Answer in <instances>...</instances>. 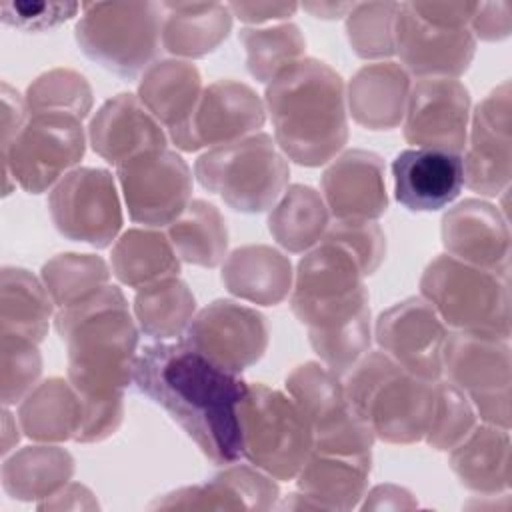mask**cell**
Instances as JSON below:
<instances>
[{"label": "cell", "mask_w": 512, "mask_h": 512, "mask_svg": "<svg viewBox=\"0 0 512 512\" xmlns=\"http://www.w3.org/2000/svg\"><path fill=\"white\" fill-rule=\"evenodd\" d=\"M132 382L196 442L214 464L242 458L238 408L248 384L204 356L186 340L144 346L134 362Z\"/></svg>", "instance_id": "6da1fadb"}, {"label": "cell", "mask_w": 512, "mask_h": 512, "mask_svg": "<svg viewBox=\"0 0 512 512\" xmlns=\"http://www.w3.org/2000/svg\"><path fill=\"white\" fill-rule=\"evenodd\" d=\"M274 142L302 166L330 162L348 140L346 90L340 74L314 58H300L266 86Z\"/></svg>", "instance_id": "7a4b0ae2"}, {"label": "cell", "mask_w": 512, "mask_h": 512, "mask_svg": "<svg viewBox=\"0 0 512 512\" xmlns=\"http://www.w3.org/2000/svg\"><path fill=\"white\" fill-rule=\"evenodd\" d=\"M54 326L68 348V380L84 400L124 396L132 382L138 330L118 286L58 308Z\"/></svg>", "instance_id": "3957f363"}, {"label": "cell", "mask_w": 512, "mask_h": 512, "mask_svg": "<svg viewBox=\"0 0 512 512\" xmlns=\"http://www.w3.org/2000/svg\"><path fill=\"white\" fill-rule=\"evenodd\" d=\"M340 378L348 402L376 438L390 444L424 438L432 416L434 382L414 376L382 350H368Z\"/></svg>", "instance_id": "277c9868"}, {"label": "cell", "mask_w": 512, "mask_h": 512, "mask_svg": "<svg viewBox=\"0 0 512 512\" xmlns=\"http://www.w3.org/2000/svg\"><path fill=\"white\" fill-rule=\"evenodd\" d=\"M420 292L448 326L510 338V274L440 254L426 266Z\"/></svg>", "instance_id": "5b68a950"}, {"label": "cell", "mask_w": 512, "mask_h": 512, "mask_svg": "<svg viewBox=\"0 0 512 512\" xmlns=\"http://www.w3.org/2000/svg\"><path fill=\"white\" fill-rule=\"evenodd\" d=\"M194 172L202 188L246 214L272 208L290 178L284 154L264 132L210 148L196 160Z\"/></svg>", "instance_id": "8992f818"}, {"label": "cell", "mask_w": 512, "mask_h": 512, "mask_svg": "<svg viewBox=\"0 0 512 512\" xmlns=\"http://www.w3.org/2000/svg\"><path fill=\"white\" fill-rule=\"evenodd\" d=\"M74 36L80 50L120 78L150 66L162 44V4L86 2Z\"/></svg>", "instance_id": "52a82bcc"}, {"label": "cell", "mask_w": 512, "mask_h": 512, "mask_svg": "<svg viewBox=\"0 0 512 512\" xmlns=\"http://www.w3.org/2000/svg\"><path fill=\"white\" fill-rule=\"evenodd\" d=\"M242 456L274 480H292L314 450V434L290 398L266 384H250L238 408Z\"/></svg>", "instance_id": "ba28073f"}, {"label": "cell", "mask_w": 512, "mask_h": 512, "mask_svg": "<svg viewBox=\"0 0 512 512\" xmlns=\"http://www.w3.org/2000/svg\"><path fill=\"white\" fill-rule=\"evenodd\" d=\"M358 260L338 242L322 238L296 268L290 308L308 332L336 328L368 310Z\"/></svg>", "instance_id": "9c48e42d"}, {"label": "cell", "mask_w": 512, "mask_h": 512, "mask_svg": "<svg viewBox=\"0 0 512 512\" xmlns=\"http://www.w3.org/2000/svg\"><path fill=\"white\" fill-rule=\"evenodd\" d=\"M86 150L82 120L66 112L30 114L18 136L2 150V168L28 194L46 192L58 184Z\"/></svg>", "instance_id": "30bf717a"}, {"label": "cell", "mask_w": 512, "mask_h": 512, "mask_svg": "<svg viewBox=\"0 0 512 512\" xmlns=\"http://www.w3.org/2000/svg\"><path fill=\"white\" fill-rule=\"evenodd\" d=\"M442 372L486 424L510 430V338L458 330L446 336Z\"/></svg>", "instance_id": "8fae6325"}, {"label": "cell", "mask_w": 512, "mask_h": 512, "mask_svg": "<svg viewBox=\"0 0 512 512\" xmlns=\"http://www.w3.org/2000/svg\"><path fill=\"white\" fill-rule=\"evenodd\" d=\"M286 390L314 434V450L334 454H368L376 434L346 398L336 372L318 362L296 366L286 378Z\"/></svg>", "instance_id": "7c38bea8"}, {"label": "cell", "mask_w": 512, "mask_h": 512, "mask_svg": "<svg viewBox=\"0 0 512 512\" xmlns=\"http://www.w3.org/2000/svg\"><path fill=\"white\" fill-rule=\"evenodd\" d=\"M48 208L56 230L96 248L112 244L122 228L114 178L102 168H74L50 192Z\"/></svg>", "instance_id": "4fadbf2b"}, {"label": "cell", "mask_w": 512, "mask_h": 512, "mask_svg": "<svg viewBox=\"0 0 512 512\" xmlns=\"http://www.w3.org/2000/svg\"><path fill=\"white\" fill-rule=\"evenodd\" d=\"M116 176L134 222L170 226L188 206L192 172L174 150L144 152L120 166Z\"/></svg>", "instance_id": "5bb4252c"}, {"label": "cell", "mask_w": 512, "mask_h": 512, "mask_svg": "<svg viewBox=\"0 0 512 512\" xmlns=\"http://www.w3.org/2000/svg\"><path fill=\"white\" fill-rule=\"evenodd\" d=\"M264 120V102L248 84L216 80L202 90L188 122L172 130L170 138L176 148L196 152L256 134L264 126Z\"/></svg>", "instance_id": "9a60e30c"}, {"label": "cell", "mask_w": 512, "mask_h": 512, "mask_svg": "<svg viewBox=\"0 0 512 512\" xmlns=\"http://www.w3.org/2000/svg\"><path fill=\"white\" fill-rule=\"evenodd\" d=\"M184 334L190 346L238 374L256 364L268 346L266 318L232 300H214L202 308Z\"/></svg>", "instance_id": "2e32d148"}, {"label": "cell", "mask_w": 512, "mask_h": 512, "mask_svg": "<svg viewBox=\"0 0 512 512\" xmlns=\"http://www.w3.org/2000/svg\"><path fill=\"white\" fill-rule=\"evenodd\" d=\"M382 352L428 382L442 376L446 328L424 298H406L384 310L374 328Z\"/></svg>", "instance_id": "e0dca14e"}, {"label": "cell", "mask_w": 512, "mask_h": 512, "mask_svg": "<svg viewBox=\"0 0 512 512\" xmlns=\"http://www.w3.org/2000/svg\"><path fill=\"white\" fill-rule=\"evenodd\" d=\"M510 82L496 86L474 110L466 154L462 158L464 184L484 196L508 190L512 174L510 138Z\"/></svg>", "instance_id": "ac0fdd59"}, {"label": "cell", "mask_w": 512, "mask_h": 512, "mask_svg": "<svg viewBox=\"0 0 512 512\" xmlns=\"http://www.w3.org/2000/svg\"><path fill=\"white\" fill-rule=\"evenodd\" d=\"M470 92L454 78H420L408 94L404 138L416 148H466Z\"/></svg>", "instance_id": "d6986e66"}, {"label": "cell", "mask_w": 512, "mask_h": 512, "mask_svg": "<svg viewBox=\"0 0 512 512\" xmlns=\"http://www.w3.org/2000/svg\"><path fill=\"white\" fill-rule=\"evenodd\" d=\"M394 50L406 72L456 80L468 70L476 40L468 28H440L424 22L408 2H402L394 26Z\"/></svg>", "instance_id": "ffe728a7"}, {"label": "cell", "mask_w": 512, "mask_h": 512, "mask_svg": "<svg viewBox=\"0 0 512 512\" xmlns=\"http://www.w3.org/2000/svg\"><path fill=\"white\" fill-rule=\"evenodd\" d=\"M442 244L462 262L510 274V232L506 218L488 202L470 198L442 218Z\"/></svg>", "instance_id": "44dd1931"}, {"label": "cell", "mask_w": 512, "mask_h": 512, "mask_svg": "<svg viewBox=\"0 0 512 512\" xmlns=\"http://www.w3.org/2000/svg\"><path fill=\"white\" fill-rule=\"evenodd\" d=\"M88 140L98 156L120 166L144 152L164 150L168 138L142 100L122 92L98 108L88 126Z\"/></svg>", "instance_id": "7402d4cb"}, {"label": "cell", "mask_w": 512, "mask_h": 512, "mask_svg": "<svg viewBox=\"0 0 512 512\" xmlns=\"http://www.w3.org/2000/svg\"><path fill=\"white\" fill-rule=\"evenodd\" d=\"M396 200L412 212L448 206L464 186L462 156L440 148H408L392 162Z\"/></svg>", "instance_id": "603a6c76"}, {"label": "cell", "mask_w": 512, "mask_h": 512, "mask_svg": "<svg viewBox=\"0 0 512 512\" xmlns=\"http://www.w3.org/2000/svg\"><path fill=\"white\" fill-rule=\"evenodd\" d=\"M322 192L338 220H376L386 212L384 162L368 150H348L324 170Z\"/></svg>", "instance_id": "cb8c5ba5"}, {"label": "cell", "mask_w": 512, "mask_h": 512, "mask_svg": "<svg viewBox=\"0 0 512 512\" xmlns=\"http://www.w3.org/2000/svg\"><path fill=\"white\" fill-rule=\"evenodd\" d=\"M274 478L256 466H230L200 486L180 488L156 500L152 508H192V510H268L278 498Z\"/></svg>", "instance_id": "d4e9b609"}, {"label": "cell", "mask_w": 512, "mask_h": 512, "mask_svg": "<svg viewBox=\"0 0 512 512\" xmlns=\"http://www.w3.org/2000/svg\"><path fill=\"white\" fill-rule=\"evenodd\" d=\"M368 454H334L312 450L300 468L298 490L314 502L316 508L350 510L366 496L370 478Z\"/></svg>", "instance_id": "484cf974"}, {"label": "cell", "mask_w": 512, "mask_h": 512, "mask_svg": "<svg viewBox=\"0 0 512 512\" xmlns=\"http://www.w3.org/2000/svg\"><path fill=\"white\" fill-rule=\"evenodd\" d=\"M410 88V76L400 64H366L348 84L350 114L370 130L394 128L406 114Z\"/></svg>", "instance_id": "4316f807"}, {"label": "cell", "mask_w": 512, "mask_h": 512, "mask_svg": "<svg viewBox=\"0 0 512 512\" xmlns=\"http://www.w3.org/2000/svg\"><path fill=\"white\" fill-rule=\"evenodd\" d=\"M222 282L234 296L274 306L282 302L292 288L290 260L264 244L236 248L222 266Z\"/></svg>", "instance_id": "83f0119b"}, {"label": "cell", "mask_w": 512, "mask_h": 512, "mask_svg": "<svg viewBox=\"0 0 512 512\" xmlns=\"http://www.w3.org/2000/svg\"><path fill=\"white\" fill-rule=\"evenodd\" d=\"M450 468L460 482L480 494L510 488V434L494 424L474 426L452 450Z\"/></svg>", "instance_id": "f1b7e54d"}, {"label": "cell", "mask_w": 512, "mask_h": 512, "mask_svg": "<svg viewBox=\"0 0 512 512\" xmlns=\"http://www.w3.org/2000/svg\"><path fill=\"white\" fill-rule=\"evenodd\" d=\"M162 46L188 58L216 50L232 28V12L220 2H164Z\"/></svg>", "instance_id": "f546056e"}, {"label": "cell", "mask_w": 512, "mask_h": 512, "mask_svg": "<svg viewBox=\"0 0 512 512\" xmlns=\"http://www.w3.org/2000/svg\"><path fill=\"white\" fill-rule=\"evenodd\" d=\"M202 90V78L194 64L186 60H160L146 68L138 86V98L172 132L188 122Z\"/></svg>", "instance_id": "4dcf8cb0"}, {"label": "cell", "mask_w": 512, "mask_h": 512, "mask_svg": "<svg viewBox=\"0 0 512 512\" xmlns=\"http://www.w3.org/2000/svg\"><path fill=\"white\" fill-rule=\"evenodd\" d=\"M20 428L38 442L74 440L82 420V400L70 380L50 378L38 384L20 404Z\"/></svg>", "instance_id": "1f68e13d"}, {"label": "cell", "mask_w": 512, "mask_h": 512, "mask_svg": "<svg viewBox=\"0 0 512 512\" xmlns=\"http://www.w3.org/2000/svg\"><path fill=\"white\" fill-rule=\"evenodd\" d=\"M110 262L114 276L136 290L180 272V260L172 242L156 230L132 228L124 232L112 248Z\"/></svg>", "instance_id": "d6a6232c"}, {"label": "cell", "mask_w": 512, "mask_h": 512, "mask_svg": "<svg viewBox=\"0 0 512 512\" xmlns=\"http://www.w3.org/2000/svg\"><path fill=\"white\" fill-rule=\"evenodd\" d=\"M74 472L72 456L58 446H26L2 464V486L18 500L54 496Z\"/></svg>", "instance_id": "836d02e7"}, {"label": "cell", "mask_w": 512, "mask_h": 512, "mask_svg": "<svg viewBox=\"0 0 512 512\" xmlns=\"http://www.w3.org/2000/svg\"><path fill=\"white\" fill-rule=\"evenodd\" d=\"M52 298L44 284L24 268H4L0 284V332L42 342L52 316Z\"/></svg>", "instance_id": "e575fe53"}, {"label": "cell", "mask_w": 512, "mask_h": 512, "mask_svg": "<svg viewBox=\"0 0 512 512\" xmlns=\"http://www.w3.org/2000/svg\"><path fill=\"white\" fill-rule=\"evenodd\" d=\"M328 206L314 188L294 184L278 198L268 216V230L288 252L316 246L328 228Z\"/></svg>", "instance_id": "d590c367"}, {"label": "cell", "mask_w": 512, "mask_h": 512, "mask_svg": "<svg viewBox=\"0 0 512 512\" xmlns=\"http://www.w3.org/2000/svg\"><path fill=\"white\" fill-rule=\"evenodd\" d=\"M168 240L184 262L214 268L226 256V220L214 204L200 198L190 200L184 212L168 226Z\"/></svg>", "instance_id": "8d00e7d4"}, {"label": "cell", "mask_w": 512, "mask_h": 512, "mask_svg": "<svg viewBox=\"0 0 512 512\" xmlns=\"http://www.w3.org/2000/svg\"><path fill=\"white\" fill-rule=\"evenodd\" d=\"M196 300L178 276L142 286L134 298V316L146 336L166 340L186 332L194 318Z\"/></svg>", "instance_id": "74e56055"}, {"label": "cell", "mask_w": 512, "mask_h": 512, "mask_svg": "<svg viewBox=\"0 0 512 512\" xmlns=\"http://www.w3.org/2000/svg\"><path fill=\"white\" fill-rule=\"evenodd\" d=\"M110 280L108 264L94 254H58L42 266V284L58 308L80 302Z\"/></svg>", "instance_id": "f35d334b"}, {"label": "cell", "mask_w": 512, "mask_h": 512, "mask_svg": "<svg viewBox=\"0 0 512 512\" xmlns=\"http://www.w3.org/2000/svg\"><path fill=\"white\" fill-rule=\"evenodd\" d=\"M240 42L246 48L248 72L260 82H270L288 64L304 58L306 48L300 28L290 22L270 28H242Z\"/></svg>", "instance_id": "ab89813d"}, {"label": "cell", "mask_w": 512, "mask_h": 512, "mask_svg": "<svg viewBox=\"0 0 512 512\" xmlns=\"http://www.w3.org/2000/svg\"><path fill=\"white\" fill-rule=\"evenodd\" d=\"M26 106L30 114L66 112L82 120L92 110V88L80 72L52 68L28 86Z\"/></svg>", "instance_id": "60d3db41"}, {"label": "cell", "mask_w": 512, "mask_h": 512, "mask_svg": "<svg viewBox=\"0 0 512 512\" xmlns=\"http://www.w3.org/2000/svg\"><path fill=\"white\" fill-rule=\"evenodd\" d=\"M398 2L354 4L348 12L346 32L352 50L360 58H388L394 50V26Z\"/></svg>", "instance_id": "b9f144b4"}, {"label": "cell", "mask_w": 512, "mask_h": 512, "mask_svg": "<svg viewBox=\"0 0 512 512\" xmlns=\"http://www.w3.org/2000/svg\"><path fill=\"white\" fill-rule=\"evenodd\" d=\"M476 426L468 396L450 380L434 382V404L424 440L436 450H452Z\"/></svg>", "instance_id": "7bdbcfd3"}, {"label": "cell", "mask_w": 512, "mask_h": 512, "mask_svg": "<svg viewBox=\"0 0 512 512\" xmlns=\"http://www.w3.org/2000/svg\"><path fill=\"white\" fill-rule=\"evenodd\" d=\"M308 338L320 360L342 376L370 350V308L336 328L308 332Z\"/></svg>", "instance_id": "ee69618b"}, {"label": "cell", "mask_w": 512, "mask_h": 512, "mask_svg": "<svg viewBox=\"0 0 512 512\" xmlns=\"http://www.w3.org/2000/svg\"><path fill=\"white\" fill-rule=\"evenodd\" d=\"M2 334V404L12 406L24 400L32 390L42 372V358L36 342L10 334Z\"/></svg>", "instance_id": "f6af8a7d"}, {"label": "cell", "mask_w": 512, "mask_h": 512, "mask_svg": "<svg viewBox=\"0 0 512 512\" xmlns=\"http://www.w3.org/2000/svg\"><path fill=\"white\" fill-rule=\"evenodd\" d=\"M322 238L342 244L360 264L364 276L376 272L386 254V238L374 220H334Z\"/></svg>", "instance_id": "bcb514c9"}, {"label": "cell", "mask_w": 512, "mask_h": 512, "mask_svg": "<svg viewBox=\"0 0 512 512\" xmlns=\"http://www.w3.org/2000/svg\"><path fill=\"white\" fill-rule=\"evenodd\" d=\"M82 8L78 2H0V18L4 24L26 30V32H42L50 30L72 16Z\"/></svg>", "instance_id": "7dc6e473"}, {"label": "cell", "mask_w": 512, "mask_h": 512, "mask_svg": "<svg viewBox=\"0 0 512 512\" xmlns=\"http://www.w3.org/2000/svg\"><path fill=\"white\" fill-rule=\"evenodd\" d=\"M82 400V420L76 442H100L116 432L124 414V396L108 400Z\"/></svg>", "instance_id": "c3c4849f"}, {"label": "cell", "mask_w": 512, "mask_h": 512, "mask_svg": "<svg viewBox=\"0 0 512 512\" xmlns=\"http://www.w3.org/2000/svg\"><path fill=\"white\" fill-rule=\"evenodd\" d=\"M410 8L428 24L440 28H466L478 2H408Z\"/></svg>", "instance_id": "681fc988"}, {"label": "cell", "mask_w": 512, "mask_h": 512, "mask_svg": "<svg viewBox=\"0 0 512 512\" xmlns=\"http://www.w3.org/2000/svg\"><path fill=\"white\" fill-rule=\"evenodd\" d=\"M510 8L508 0L502 2H478L476 12L470 20L472 30L482 40H502L510 34Z\"/></svg>", "instance_id": "f907efd6"}, {"label": "cell", "mask_w": 512, "mask_h": 512, "mask_svg": "<svg viewBox=\"0 0 512 512\" xmlns=\"http://www.w3.org/2000/svg\"><path fill=\"white\" fill-rule=\"evenodd\" d=\"M2 150L18 136V132L28 122L26 98H22L14 88L2 82Z\"/></svg>", "instance_id": "816d5d0a"}, {"label": "cell", "mask_w": 512, "mask_h": 512, "mask_svg": "<svg viewBox=\"0 0 512 512\" xmlns=\"http://www.w3.org/2000/svg\"><path fill=\"white\" fill-rule=\"evenodd\" d=\"M232 16L248 24H262L268 20H284L298 10L294 2H230Z\"/></svg>", "instance_id": "f5cc1de1"}, {"label": "cell", "mask_w": 512, "mask_h": 512, "mask_svg": "<svg viewBox=\"0 0 512 512\" xmlns=\"http://www.w3.org/2000/svg\"><path fill=\"white\" fill-rule=\"evenodd\" d=\"M304 10L312 12L316 18H340L348 16L354 4H334V2H320V4H302Z\"/></svg>", "instance_id": "db71d44e"}, {"label": "cell", "mask_w": 512, "mask_h": 512, "mask_svg": "<svg viewBox=\"0 0 512 512\" xmlns=\"http://www.w3.org/2000/svg\"><path fill=\"white\" fill-rule=\"evenodd\" d=\"M2 414H4V418H2V430H4V434H2V454L6 456L12 450V444L18 442L20 434H12V432H18V428H16V420L8 412V406H4Z\"/></svg>", "instance_id": "11a10c76"}]
</instances>
